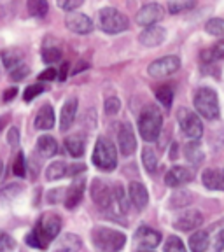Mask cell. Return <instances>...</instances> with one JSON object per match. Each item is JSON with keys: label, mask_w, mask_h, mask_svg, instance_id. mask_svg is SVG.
<instances>
[{"label": "cell", "mask_w": 224, "mask_h": 252, "mask_svg": "<svg viewBox=\"0 0 224 252\" xmlns=\"http://www.w3.org/2000/svg\"><path fill=\"white\" fill-rule=\"evenodd\" d=\"M62 231V217L55 214H47L37 222V226L27 235V244L30 247L46 249Z\"/></svg>", "instance_id": "cell-1"}, {"label": "cell", "mask_w": 224, "mask_h": 252, "mask_svg": "<svg viewBox=\"0 0 224 252\" xmlns=\"http://www.w3.org/2000/svg\"><path fill=\"white\" fill-rule=\"evenodd\" d=\"M91 238L98 252H118L126 244V236L121 231L105 228V226H96L91 233Z\"/></svg>", "instance_id": "cell-2"}, {"label": "cell", "mask_w": 224, "mask_h": 252, "mask_svg": "<svg viewBox=\"0 0 224 252\" xmlns=\"http://www.w3.org/2000/svg\"><path fill=\"white\" fill-rule=\"evenodd\" d=\"M163 128V116L161 112L153 105H147L146 109L140 112L138 118V131H140L142 138L147 142H153L160 137Z\"/></svg>", "instance_id": "cell-3"}, {"label": "cell", "mask_w": 224, "mask_h": 252, "mask_svg": "<svg viewBox=\"0 0 224 252\" xmlns=\"http://www.w3.org/2000/svg\"><path fill=\"white\" fill-rule=\"evenodd\" d=\"M93 165L98 166L103 172H110L114 170L118 165V151H116L114 144L105 137H100L95 144V151H93Z\"/></svg>", "instance_id": "cell-4"}, {"label": "cell", "mask_w": 224, "mask_h": 252, "mask_svg": "<svg viewBox=\"0 0 224 252\" xmlns=\"http://www.w3.org/2000/svg\"><path fill=\"white\" fill-rule=\"evenodd\" d=\"M98 25L105 33L109 35H116V33H121V32L128 30L130 27V21L123 14L121 11L114 7H103L98 12Z\"/></svg>", "instance_id": "cell-5"}, {"label": "cell", "mask_w": 224, "mask_h": 252, "mask_svg": "<svg viewBox=\"0 0 224 252\" xmlns=\"http://www.w3.org/2000/svg\"><path fill=\"white\" fill-rule=\"evenodd\" d=\"M194 109L200 116L205 119H216L219 116V100H217V93L210 88H200L194 93Z\"/></svg>", "instance_id": "cell-6"}, {"label": "cell", "mask_w": 224, "mask_h": 252, "mask_svg": "<svg viewBox=\"0 0 224 252\" xmlns=\"http://www.w3.org/2000/svg\"><path fill=\"white\" fill-rule=\"evenodd\" d=\"M179 125H181V130L186 137H189L191 140H198L203 135V125H201V119L196 112L189 109H181L177 112Z\"/></svg>", "instance_id": "cell-7"}, {"label": "cell", "mask_w": 224, "mask_h": 252, "mask_svg": "<svg viewBox=\"0 0 224 252\" xmlns=\"http://www.w3.org/2000/svg\"><path fill=\"white\" fill-rule=\"evenodd\" d=\"M181 68V58L175 55L170 56H161V58L154 60L149 65L147 72H149L151 77L161 79V77H168V75L175 74V72Z\"/></svg>", "instance_id": "cell-8"}, {"label": "cell", "mask_w": 224, "mask_h": 252, "mask_svg": "<svg viewBox=\"0 0 224 252\" xmlns=\"http://www.w3.org/2000/svg\"><path fill=\"white\" fill-rule=\"evenodd\" d=\"M201 224H203V216L200 210L194 209L182 210L173 219V228H177L179 231H191V229L200 228Z\"/></svg>", "instance_id": "cell-9"}, {"label": "cell", "mask_w": 224, "mask_h": 252, "mask_svg": "<svg viewBox=\"0 0 224 252\" xmlns=\"http://www.w3.org/2000/svg\"><path fill=\"white\" fill-rule=\"evenodd\" d=\"M65 25L68 30L77 33V35H86V33L93 32V21L84 12H68L65 16Z\"/></svg>", "instance_id": "cell-10"}, {"label": "cell", "mask_w": 224, "mask_h": 252, "mask_svg": "<svg viewBox=\"0 0 224 252\" xmlns=\"http://www.w3.org/2000/svg\"><path fill=\"white\" fill-rule=\"evenodd\" d=\"M165 11L160 4H146L142 5V9L137 12V23L140 27H154L156 23L163 20Z\"/></svg>", "instance_id": "cell-11"}, {"label": "cell", "mask_w": 224, "mask_h": 252, "mask_svg": "<svg viewBox=\"0 0 224 252\" xmlns=\"http://www.w3.org/2000/svg\"><path fill=\"white\" fill-rule=\"evenodd\" d=\"M194 179V172L186 166H172L165 175V184L168 188H179Z\"/></svg>", "instance_id": "cell-12"}, {"label": "cell", "mask_w": 224, "mask_h": 252, "mask_svg": "<svg viewBox=\"0 0 224 252\" xmlns=\"http://www.w3.org/2000/svg\"><path fill=\"white\" fill-rule=\"evenodd\" d=\"M135 242L140 247L147 249V251H153L154 247H158V245L161 244V233L149 228V226H140L137 229V233H135Z\"/></svg>", "instance_id": "cell-13"}, {"label": "cell", "mask_w": 224, "mask_h": 252, "mask_svg": "<svg viewBox=\"0 0 224 252\" xmlns=\"http://www.w3.org/2000/svg\"><path fill=\"white\" fill-rule=\"evenodd\" d=\"M118 142L123 156H131L135 153V149H137V138H135V133L130 125L121 126V130H119L118 135Z\"/></svg>", "instance_id": "cell-14"}, {"label": "cell", "mask_w": 224, "mask_h": 252, "mask_svg": "<svg viewBox=\"0 0 224 252\" xmlns=\"http://www.w3.org/2000/svg\"><path fill=\"white\" fill-rule=\"evenodd\" d=\"M165 39H166V30H165V28H161V27H158V25L146 28V30L138 35L140 44H142V46H147V47L160 46V44L165 42Z\"/></svg>", "instance_id": "cell-15"}, {"label": "cell", "mask_w": 224, "mask_h": 252, "mask_svg": "<svg viewBox=\"0 0 224 252\" xmlns=\"http://www.w3.org/2000/svg\"><path fill=\"white\" fill-rule=\"evenodd\" d=\"M91 198L100 209H109L110 203V188L103 181L95 179L93 184H91Z\"/></svg>", "instance_id": "cell-16"}, {"label": "cell", "mask_w": 224, "mask_h": 252, "mask_svg": "<svg viewBox=\"0 0 224 252\" xmlns=\"http://www.w3.org/2000/svg\"><path fill=\"white\" fill-rule=\"evenodd\" d=\"M75 114H77V98H68L63 103L62 112H60V130L67 131L74 125Z\"/></svg>", "instance_id": "cell-17"}, {"label": "cell", "mask_w": 224, "mask_h": 252, "mask_svg": "<svg viewBox=\"0 0 224 252\" xmlns=\"http://www.w3.org/2000/svg\"><path fill=\"white\" fill-rule=\"evenodd\" d=\"M128 194H130V200L135 205V209L138 210H142L149 203V193H147L146 186L142 182H131L130 188H128Z\"/></svg>", "instance_id": "cell-18"}, {"label": "cell", "mask_w": 224, "mask_h": 252, "mask_svg": "<svg viewBox=\"0 0 224 252\" xmlns=\"http://www.w3.org/2000/svg\"><path fill=\"white\" fill-rule=\"evenodd\" d=\"M83 247V240L81 236L74 235V233H65L58 238L56 242L55 252H79Z\"/></svg>", "instance_id": "cell-19"}, {"label": "cell", "mask_w": 224, "mask_h": 252, "mask_svg": "<svg viewBox=\"0 0 224 252\" xmlns=\"http://www.w3.org/2000/svg\"><path fill=\"white\" fill-rule=\"evenodd\" d=\"M109 209H112L116 214H126V210H128V198H126L125 189L121 186H114L110 189Z\"/></svg>", "instance_id": "cell-20"}, {"label": "cell", "mask_w": 224, "mask_h": 252, "mask_svg": "<svg viewBox=\"0 0 224 252\" xmlns=\"http://www.w3.org/2000/svg\"><path fill=\"white\" fill-rule=\"evenodd\" d=\"M84 188H86V184L81 179L72 182V186L67 189V194H65V207L67 209H74V207H77L81 203V200L84 196Z\"/></svg>", "instance_id": "cell-21"}, {"label": "cell", "mask_w": 224, "mask_h": 252, "mask_svg": "<svg viewBox=\"0 0 224 252\" xmlns=\"http://www.w3.org/2000/svg\"><path fill=\"white\" fill-rule=\"evenodd\" d=\"M33 125H35L37 130H51L53 126H55V110H53V107L49 103L40 107Z\"/></svg>", "instance_id": "cell-22"}, {"label": "cell", "mask_w": 224, "mask_h": 252, "mask_svg": "<svg viewBox=\"0 0 224 252\" xmlns=\"http://www.w3.org/2000/svg\"><path fill=\"white\" fill-rule=\"evenodd\" d=\"M201 182L210 191H221L224 182L223 172L219 168H207L203 172V175H201Z\"/></svg>", "instance_id": "cell-23"}, {"label": "cell", "mask_w": 224, "mask_h": 252, "mask_svg": "<svg viewBox=\"0 0 224 252\" xmlns=\"http://www.w3.org/2000/svg\"><path fill=\"white\" fill-rule=\"evenodd\" d=\"M0 58H2V63L7 70H14L20 65H23V51L21 49H16V47H9V49H4L0 53Z\"/></svg>", "instance_id": "cell-24"}, {"label": "cell", "mask_w": 224, "mask_h": 252, "mask_svg": "<svg viewBox=\"0 0 224 252\" xmlns=\"http://www.w3.org/2000/svg\"><path fill=\"white\" fill-rule=\"evenodd\" d=\"M184 156L193 166L201 165V163H203V159H205V153H203V149H201L200 142H198V140L188 142V144L184 146Z\"/></svg>", "instance_id": "cell-25"}, {"label": "cell", "mask_w": 224, "mask_h": 252, "mask_svg": "<svg viewBox=\"0 0 224 252\" xmlns=\"http://www.w3.org/2000/svg\"><path fill=\"white\" fill-rule=\"evenodd\" d=\"M65 147H67L68 154H72L74 158H81L86 149V140L81 133H74L65 138Z\"/></svg>", "instance_id": "cell-26"}, {"label": "cell", "mask_w": 224, "mask_h": 252, "mask_svg": "<svg viewBox=\"0 0 224 252\" xmlns=\"http://www.w3.org/2000/svg\"><path fill=\"white\" fill-rule=\"evenodd\" d=\"M37 153L42 158H53L58 153V142L49 135H44L37 140Z\"/></svg>", "instance_id": "cell-27"}, {"label": "cell", "mask_w": 224, "mask_h": 252, "mask_svg": "<svg viewBox=\"0 0 224 252\" xmlns=\"http://www.w3.org/2000/svg\"><path fill=\"white\" fill-rule=\"evenodd\" d=\"M210 245L209 233L203 231V229H198L191 238H189V249L193 252H205Z\"/></svg>", "instance_id": "cell-28"}, {"label": "cell", "mask_w": 224, "mask_h": 252, "mask_svg": "<svg viewBox=\"0 0 224 252\" xmlns=\"http://www.w3.org/2000/svg\"><path fill=\"white\" fill-rule=\"evenodd\" d=\"M67 163L65 161H55L46 168V177L47 181H58V179H63L67 175Z\"/></svg>", "instance_id": "cell-29"}, {"label": "cell", "mask_w": 224, "mask_h": 252, "mask_svg": "<svg viewBox=\"0 0 224 252\" xmlns=\"http://www.w3.org/2000/svg\"><path fill=\"white\" fill-rule=\"evenodd\" d=\"M142 163H144V168L149 173L158 170V154L153 147H144L142 149Z\"/></svg>", "instance_id": "cell-30"}, {"label": "cell", "mask_w": 224, "mask_h": 252, "mask_svg": "<svg viewBox=\"0 0 224 252\" xmlns=\"http://www.w3.org/2000/svg\"><path fill=\"white\" fill-rule=\"evenodd\" d=\"M27 7L32 16H35V18H44V16L47 14L49 5H47L46 0H30Z\"/></svg>", "instance_id": "cell-31"}, {"label": "cell", "mask_w": 224, "mask_h": 252, "mask_svg": "<svg viewBox=\"0 0 224 252\" xmlns=\"http://www.w3.org/2000/svg\"><path fill=\"white\" fill-rule=\"evenodd\" d=\"M156 98L158 102L161 103L163 107H170L173 102V90L172 86H168V84H165V86H160L156 90Z\"/></svg>", "instance_id": "cell-32"}, {"label": "cell", "mask_w": 224, "mask_h": 252, "mask_svg": "<svg viewBox=\"0 0 224 252\" xmlns=\"http://www.w3.org/2000/svg\"><path fill=\"white\" fill-rule=\"evenodd\" d=\"M205 30H207V33H210V35L223 37V33H224V21L221 20V18H212V20L207 21V25H205Z\"/></svg>", "instance_id": "cell-33"}, {"label": "cell", "mask_w": 224, "mask_h": 252, "mask_svg": "<svg viewBox=\"0 0 224 252\" xmlns=\"http://www.w3.org/2000/svg\"><path fill=\"white\" fill-rule=\"evenodd\" d=\"M191 193L189 191H177V193L172 196V207H175V209H184V205L191 203Z\"/></svg>", "instance_id": "cell-34"}, {"label": "cell", "mask_w": 224, "mask_h": 252, "mask_svg": "<svg viewBox=\"0 0 224 252\" xmlns=\"http://www.w3.org/2000/svg\"><path fill=\"white\" fill-rule=\"evenodd\" d=\"M62 58V51L55 46H46L42 49V62L44 63H55Z\"/></svg>", "instance_id": "cell-35"}, {"label": "cell", "mask_w": 224, "mask_h": 252, "mask_svg": "<svg viewBox=\"0 0 224 252\" xmlns=\"http://www.w3.org/2000/svg\"><path fill=\"white\" fill-rule=\"evenodd\" d=\"M165 252H188V251H186L181 238L172 235L170 238H166V242H165Z\"/></svg>", "instance_id": "cell-36"}, {"label": "cell", "mask_w": 224, "mask_h": 252, "mask_svg": "<svg viewBox=\"0 0 224 252\" xmlns=\"http://www.w3.org/2000/svg\"><path fill=\"white\" fill-rule=\"evenodd\" d=\"M12 172H14V175H18V177H25V175H27V163H25L23 153L16 154L14 165H12Z\"/></svg>", "instance_id": "cell-37"}, {"label": "cell", "mask_w": 224, "mask_h": 252, "mask_svg": "<svg viewBox=\"0 0 224 252\" xmlns=\"http://www.w3.org/2000/svg\"><path fill=\"white\" fill-rule=\"evenodd\" d=\"M193 7H196V2H191V0H188V2H170L168 4V11L172 14H179V12L189 11Z\"/></svg>", "instance_id": "cell-38"}, {"label": "cell", "mask_w": 224, "mask_h": 252, "mask_svg": "<svg viewBox=\"0 0 224 252\" xmlns=\"http://www.w3.org/2000/svg\"><path fill=\"white\" fill-rule=\"evenodd\" d=\"M40 93H44V84H30L23 93L25 102H32V100L35 98V96H39Z\"/></svg>", "instance_id": "cell-39"}, {"label": "cell", "mask_w": 224, "mask_h": 252, "mask_svg": "<svg viewBox=\"0 0 224 252\" xmlns=\"http://www.w3.org/2000/svg\"><path fill=\"white\" fill-rule=\"evenodd\" d=\"M103 109H105V112L109 116L118 114L119 109H121V102H119L118 96H109V98L105 100V105H103Z\"/></svg>", "instance_id": "cell-40"}, {"label": "cell", "mask_w": 224, "mask_h": 252, "mask_svg": "<svg viewBox=\"0 0 224 252\" xmlns=\"http://www.w3.org/2000/svg\"><path fill=\"white\" fill-rule=\"evenodd\" d=\"M23 191V186H7L5 189H2L0 191V200H12L14 196H18V194Z\"/></svg>", "instance_id": "cell-41"}, {"label": "cell", "mask_w": 224, "mask_h": 252, "mask_svg": "<svg viewBox=\"0 0 224 252\" xmlns=\"http://www.w3.org/2000/svg\"><path fill=\"white\" fill-rule=\"evenodd\" d=\"M16 247V242L7 233H0V252H9Z\"/></svg>", "instance_id": "cell-42"}, {"label": "cell", "mask_w": 224, "mask_h": 252, "mask_svg": "<svg viewBox=\"0 0 224 252\" xmlns=\"http://www.w3.org/2000/svg\"><path fill=\"white\" fill-rule=\"evenodd\" d=\"M30 74V67L28 65H20L18 68H14V70H11V74H9V77H11L12 83H18V81H21V79H25L27 75Z\"/></svg>", "instance_id": "cell-43"}, {"label": "cell", "mask_w": 224, "mask_h": 252, "mask_svg": "<svg viewBox=\"0 0 224 252\" xmlns=\"http://www.w3.org/2000/svg\"><path fill=\"white\" fill-rule=\"evenodd\" d=\"M81 5H83L81 0H60L58 2V7L63 9V11H67V12H74L75 9H79Z\"/></svg>", "instance_id": "cell-44"}, {"label": "cell", "mask_w": 224, "mask_h": 252, "mask_svg": "<svg viewBox=\"0 0 224 252\" xmlns=\"http://www.w3.org/2000/svg\"><path fill=\"white\" fill-rule=\"evenodd\" d=\"M58 77V70L56 68H46L42 74H39L40 81H53V79Z\"/></svg>", "instance_id": "cell-45"}, {"label": "cell", "mask_w": 224, "mask_h": 252, "mask_svg": "<svg viewBox=\"0 0 224 252\" xmlns=\"http://www.w3.org/2000/svg\"><path fill=\"white\" fill-rule=\"evenodd\" d=\"M7 140H9V146H18V142H20V131L18 128H11L9 130V135H7Z\"/></svg>", "instance_id": "cell-46"}, {"label": "cell", "mask_w": 224, "mask_h": 252, "mask_svg": "<svg viewBox=\"0 0 224 252\" xmlns=\"http://www.w3.org/2000/svg\"><path fill=\"white\" fill-rule=\"evenodd\" d=\"M16 94H18V88H16V86L5 90L4 91V102H11L12 98H16Z\"/></svg>", "instance_id": "cell-47"}, {"label": "cell", "mask_w": 224, "mask_h": 252, "mask_svg": "<svg viewBox=\"0 0 224 252\" xmlns=\"http://www.w3.org/2000/svg\"><path fill=\"white\" fill-rule=\"evenodd\" d=\"M214 251L223 252V229H219L216 235V244H214Z\"/></svg>", "instance_id": "cell-48"}, {"label": "cell", "mask_w": 224, "mask_h": 252, "mask_svg": "<svg viewBox=\"0 0 224 252\" xmlns=\"http://www.w3.org/2000/svg\"><path fill=\"white\" fill-rule=\"evenodd\" d=\"M84 170H86L84 165H72V166H68L67 175H77V173H83Z\"/></svg>", "instance_id": "cell-49"}, {"label": "cell", "mask_w": 224, "mask_h": 252, "mask_svg": "<svg viewBox=\"0 0 224 252\" xmlns=\"http://www.w3.org/2000/svg\"><path fill=\"white\" fill-rule=\"evenodd\" d=\"M216 58V56H214V51L212 49H207V51H203L201 53V62H212V60Z\"/></svg>", "instance_id": "cell-50"}, {"label": "cell", "mask_w": 224, "mask_h": 252, "mask_svg": "<svg viewBox=\"0 0 224 252\" xmlns=\"http://www.w3.org/2000/svg\"><path fill=\"white\" fill-rule=\"evenodd\" d=\"M67 72H68V63H63V65H62V68H60V74H58V77L63 81V79L67 77Z\"/></svg>", "instance_id": "cell-51"}, {"label": "cell", "mask_w": 224, "mask_h": 252, "mask_svg": "<svg viewBox=\"0 0 224 252\" xmlns=\"http://www.w3.org/2000/svg\"><path fill=\"white\" fill-rule=\"evenodd\" d=\"M83 68H88V63H81L79 67H75L74 70H72V74H77V72H81Z\"/></svg>", "instance_id": "cell-52"}, {"label": "cell", "mask_w": 224, "mask_h": 252, "mask_svg": "<svg viewBox=\"0 0 224 252\" xmlns=\"http://www.w3.org/2000/svg\"><path fill=\"white\" fill-rule=\"evenodd\" d=\"M2 175H4V161L0 159V177H2Z\"/></svg>", "instance_id": "cell-53"}, {"label": "cell", "mask_w": 224, "mask_h": 252, "mask_svg": "<svg viewBox=\"0 0 224 252\" xmlns=\"http://www.w3.org/2000/svg\"><path fill=\"white\" fill-rule=\"evenodd\" d=\"M7 123V118H4V119H0V131H2V128H4V125Z\"/></svg>", "instance_id": "cell-54"}, {"label": "cell", "mask_w": 224, "mask_h": 252, "mask_svg": "<svg viewBox=\"0 0 224 252\" xmlns=\"http://www.w3.org/2000/svg\"><path fill=\"white\" fill-rule=\"evenodd\" d=\"M137 252H154V251H147V249H142V251H137Z\"/></svg>", "instance_id": "cell-55"}]
</instances>
